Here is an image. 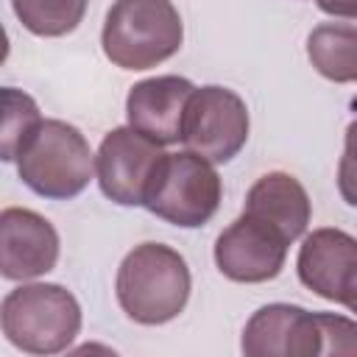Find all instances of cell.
<instances>
[{
	"instance_id": "cell-1",
	"label": "cell",
	"mask_w": 357,
	"mask_h": 357,
	"mask_svg": "<svg viewBox=\"0 0 357 357\" xmlns=\"http://www.w3.org/2000/svg\"><path fill=\"white\" fill-rule=\"evenodd\" d=\"M240 349L248 357L354 354L357 326L349 315L310 312L298 304L273 301L245 321Z\"/></svg>"
},
{
	"instance_id": "cell-2",
	"label": "cell",
	"mask_w": 357,
	"mask_h": 357,
	"mask_svg": "<svg viewBox=\"0 0 357 357\" xmlns=\"http://www.w3.org/2000/svg\"><path fill=\"white\" fill-rule=\"evenodd\" d=\"M192 276L187 259L165 243L134 245L114 279L120 310L142 326H162L178 318L190 301Z\"/></svg>"
},
{
	"instance_id": "cell-3",
	"label": "cell",
	"mask_w": 357,
	"mask_h": 357,
	"mask_svg": "<svg viewBox=\"0 0 357 357\" xmlns=\"http://www.w3.org/2000/svg\"><path fill=\"white\" fill-rule=\"evenodd\" d=\"M184 22L173 0H114L100 31L103 56L120 70H151L181 50Z\"/></svg>"
},
{
	"instance_id": "cell-4",
	"label": "cell",
	"mask_w": 357,
	"mask_h": 357,
	"mask_svg": "<svg viewBox=\"0 0 357 357\" xmlns=\"http://www.w3.org/2000/svg\"><path fill=\"white\" fill-rule=\"evenodd\" d=\"M0 332L25 354H59L81 332L78 298L56 282H22L0 301Z\"/></svg>"
},
{
	"instance_id": "cell-5",
	"label": "cell",
	"mask_w": 357,
	"mask_h": 357,
	"mask_svg": "<svg viewBox=\"0 0 357 357\" xmlns=\"http://www.w3.org/2000/svg\"><path fill=\"white\" fill-rule=\"evenodd\" d=\"M20 181L50 201H70L81 195L95 173V153L86 137L64 120H39L17 153Z\"/></svg>"
},
{
	"instance_id": "cell-6",
	"label": "cell",
	"mask_w": 357,
	"mask_h": 357,
	"mask_svg": "<svg viewBox=\"0 0 357 357\" xmlns=\"http://www.w3.org/2000/svg\"><path fill=\"white\" fill-rule=\"evenodd\" d=\"M223 181L212 162L192 151L165 153L151 176L142 206L178 229L209 223L220 206Z\"/></svg>"
},
{
	"instance_id": "cell-7",
	"label": "cell",
	"mask_w": 357,
	"mask_h": 357,
	"mask_svg": "<svg viewBox=\"0 0 357 357\" xmlns=\"http://www.w3.org/2000/svg\"><path fill=\"white\" fill-rule=\"evenodd\" d=\"M248 128L245 100L229 86L206 84L195 86L187 100L178 142L212 165H226L245 148Z\"/></svg>"
},
{
	"instance_id": "cell-8",
	"label": "cell",
	"mask_w": 357,
	"mask_h": 357,
	"mask_svg": "<svg viewBox=\"0 0 357 357\" xmlns=\"http://www.w3.org/2000/svg\"><path fill=\"white\" fill-rule=\"evenodd\" d=\"M290 240L271 223L243 212L215 240L218 271L240 284L271 282L282 273Z\"/></svg>"
},
{
	"instance_id": "cell-9",
	"label": "cell",
	"mask_w": 357,
	"mask_h": 357,
	"mask_svg": "<svg viewBox=\"0 0 357 357\" xmlns=\"http://www.w3.org/2000/svg\"><path fill=\"white\" fill-rule=\"evenodd\" d=\"M165 156L162 145L131 126L112 128L95 153V176L100 192L120 206H142L151 176Z\"/></svg>"
},
{
	"instance_id": "cell-10",
	"label": "cell",
	"mask_w": 357,
	"mask_h": 357,
	"mask_svg": "<svg viewBox=\"0 0 357 357\" xmlns=\"http://www.w3.org/2000/svg\"><path fill=\"white\" fill-rule=\"evenodd\" d=\"M296 273L307 290L351 312L357 304V240L332 226L310 231L298 248Z\"/></svg>"
},
{
	"instance_id": "cell-11",
	"label": "cell",
	"mask_w": 357,
	"mask_h": 357,
	"mask_svg": "<svg viewBox=\"0 0 357 357\" xmlns=\"http://www.w3.org/2000/svg\"><path fill=\"white\" fill-rule=\"evenodd\" d=\"M61 240L56 226L28 209H0V276L8 282H33L50 273L59 262Z\"/></svg>"
},
{
	"instance_id": "cell-12",
	"label": "cell",
	"mask_w": 357,
	"mask_h": 357,
	"mask_svg": "<svg viewBox=\"0 0 357 357\" xmlns=\"http://www.w3.org/2000/svg\"><path fill=\"white\" fill-rule=\"evenodd\" d=\"M195 84L184 75H153L137 81L126 98V120L159 145L181 139V120Z\"/></svg>"
},
{
	"instance_id": "cell-13",
	"label": "cell",
	"mask_w": 357,
	"mask_h": 357,
	"mask_svg": "<svg viewBox=\"0 0 357 357\" xmlns=\"http://www.w3.org/2000/svg\"><path fill=\"white\" fill-rule=\"evenodd\" d=\"M243 212L276 226L290 243H296L298 237H304L310 226L312 204L304 184L296 176L284 170H271L248 187Z\"/></svg>"
},
{
	"instance_id": "cell-14",
	"label": "cell",
	"mask_w": 357,
	"mask_h": 357,
	"mask_svg": "<svg viewBox=\"0 0 357 357\" xmlns=\"http://www.w3.org/2000/svg\"><path fill=\"white\" fill-rule=\"evenodd\" d=\"M307 56L312 67L335 81L351 84L357 78V28L351 20L321 22L307 36Z\"/></svg>"
},
{
	"instance_id": "cell-15",
	"label": "cell",
	"mask_w": 357,
	"mask_h": 357,
	"mask_svg": "<svg viewBox=\"0 0 357 357\" xmlns=\"http://www.w3.org/2000/svg\"><path fill=\"white\" fill-rule=\"evenodd\" d=\"M89 0H11V8L22 28H28L33 36H67L73 33L84 14Z\"/></svg>"
},
{
	"instance_id": "cell-16",
	"label": "cell",
	"mask_w": 357,
	"mask_h": 357,
	"mask_svg": "<svg viewBox=\"0 0 357 357\" xmlns=\"http://www.w3.org/2000/svg\"><path fill=\"white\" fill-rule=\"evenodd\" d=\"M39 103L17 89L0 86V162H14L28 134L39 126Z\"/></svg>"
},
{
	"instance_id": "cell-17",
	"label": "cell",
	"mask_w": 357,
	"mask_h": 357,
	"mask_svg": "<svg viewBox=\"0 0 357 357\" xmlns=\"http://www.w3.org/2000/svg\"><path fill=\"white\" fill-rule=\"evenodd\" d=\"M318 8L324 14H332V17H340V20H354V0H315Z\"/></svg>"
},
{
	"instance_id": "cell-18",
	"label": "cell",
	"mask_w": 357,
	"mask_h": 357,
	"mask_svg": "<svg viewBox=\"0 0 357 357\" xmlns=\"http://www.w3.org/2000/svg\"><path fill=\"white\" fill-rule=\"evenodd\" d=\"M8 50H11V42H8V33H6V28L0 22V64L8 59Z\"/></svg>"
}]
</instances>
